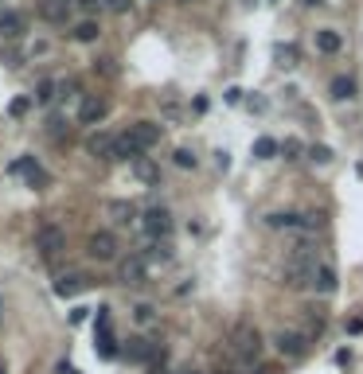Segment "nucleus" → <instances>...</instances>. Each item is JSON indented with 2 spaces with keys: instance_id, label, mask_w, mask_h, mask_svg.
Listing matches in <instances>:
<instances>
[{
  "instance_id": "f257e3e1",
  "label": "nucleus",
  "mask_w": 363,
  "mask_h": 374,
  "mask_svg": "<svg viewBox=\"0 0 363 374\" xmlns=\"http://www.w3.org/2000/svg\"><path fill=\"white\" fill-rule=\"evenodd\" d=\"M230 355H235L238 363H258V355H262V335H258V328L238 324L235 332H230Z\"/></svg>"
},
{
  "instance_id": "f03ea898",
  "label": "nucleus",
  "mask_w": 363,
  "mask_h": 374,
  "mask_svg": "<svg viewBox=\"0 0 363 374\" xmlns=\"http://www.w3.org/2000/svg\"><path fill=\"white\" fill-rule=\"evenodd\" d=\"M313 273H316V266H313V249L304 246L301 254H293V261H289L285 281L293 285V289H304V285H313Z\"/></svg>"
},
{
  "instance_id": "7ed1b4c3",
  "label": "nucleus",
  "mask_w": 363,
  "mask_h": 374,
  "mask_svg": "<svg viewBox=\"0 0 363 374\" xmlns=\"http://www.w3.org/2000/svg\"><path fill=\"white\" fill-rule=\"evenodd\" d=\"M35 249H39L43 258L63 254V249H67V230H63V226H55V223L39 226V230H35Z\"/></svg>"
},
{
  "instance_id": "20e7f679",
  "label": "nucleus",
  "mask_w": 363,
  "mask_h": 374,
  "mask_svg": "<svg viewBox=\"0 0 363 374\" xmlns=\"http://www.w3.org/2000/svg\"><path fill=\"white\" fill-rule=\"evenodd\" d=\"M118 234L113 230H98V234H90V242H86V254H90L94 261H113L118 258Z\"/></svg>"
},
{
  "instance_id": "39448f33",
  "label": "nucleus",
  "mask_w": 363,
  "mask_h": 374,
  "mask_svg": "<svg viewBox=\"0 0 363 374\" xmlns=\"http://www.w3.org/2000/svg\"><path fill=\"white\" fill-rule=\"evenodd\" d=\"M141 226H144L149 238H168V234H172V215L164 207H149L141 215Z\"/></svg>"
},
{
  "instance_id": "423d86ee",
  "label": "nucleus",
  "mask_w": 363,
  "mask_h": 374,
  "mask_svg": "<svg viewBox=\"0 0 363 374\" xmlns=\"http://www.w3.org/2000/svg\"><path fill=\"white\" fill-rule=\"evenodd\" d=\"M106 113H110V101L98 98V94H86V98H82V109H78V121H82V125H98Z\"/></svg>"
},
{
  "instance_id": "0eeeda50",
  "label": "nucleus",
  "mask_w": 363,
  "mask_h": 374,
  "mask_svg": "<svg viewBox=\"0 0 363 374\" xmlns=\"http://www.w3.org/2000/svg\"><path fill=\"white\" fill-rule=\"evenodd\" d=\"M304 347H309V335H304V332H281L278 335V351L285 359H301Z\"/></svg>"
},
{
  "instance_id": "6e6552de",
  "label": "nucleus",
  "mask_w": 363,
  "mask_h": 374,
  "mask_svg": "<svg viewBox=\"0 0 363 374\" xmlns=\"http://www.w3.org/2000/svg\"><path fill=\"white\" fill-rule=\"evenodd\" d=\"M129 137L137 141V149H152V144L161 141V125H152V121H137V125H129Z\"/></svg>"
},
{
  "instance_id": "1a4fd4ad",
  "label": "nucleus",
  "mask_w": 363,
  "mask_h": 374,
  "mask_svg": "<svg viewBox=\"0 0 363 374\" xmlns=\"http://www.w3.org/2000/svg\"><path fill=\"white\" fill-rule=\"evenodd\" d=\"M144 277H149V266H144V258H125L118 269V281L121 285H144Z\"/></svg>"
},
{
  "instance_id": "9d476101",
  "label": "nucleus",
  "mask_w": 363,
  "mask_h": 374,
  "mask_svg": "<svg viewBox=\"0 0 363 374\" xmlns=\"http://www.w3.org/2000/svg\"><path fill=\"white\" fill-rule=\"evenodd\" d=\"M24 27H27L24 12H12V8L0 12V39H20V35H24Z\"/></svg>"
},
{
  "instance_id": "9b49d317",
  "label": "nucleus",
  "mask_w": 363,
  "mask_h": 374,
  "mask_svg": "<svg viewBox=\"0 0 363 374\" xmlns=\"http://www.w3.org/2000/svg\"><path fill=\"white\" fill-rule=\"evenodd\" d=\"M113 141H118V137L113 133H90L86 137V152H90V156H101V160H113Z\"/></svg>"
},
{
  "instance_id": "f8f14e48",
  "label": "nucleus",
  "mask_w": 363,
  "mask_h": 374,
  "mask_svg": "<svg viewBox=\"0 0 363 374\" xmlns=\"http://www.w3.org/2000/svg\"><path fill=\"white\" fill-rule=\"evenodd\" d=\"M39 16L47 20V24H67L70 20V0H43Z\"/></svg>"
},
{
  "instance_id": "ddd939ff",
  "label": "nucleus",
  "mask_w": 363,
  "mask_h": 374,
  "mask_svg": "<svg viewBox=\"0 0 363 374\" xmlns=\"http://www.w3.org/2000/svg\"><path fill=\"white\" fill-rule=\"evenodd\" d=\"M328 94H332V98H336V101H347V98H355V78H352V75H336V78H332V82H328Z\"/></svg>"
},
{
  "instance_id": "4468645a",
  "label": "nucleus",
  "mask_w": 363,
  "mask_h": 374,
  "mask_svg": "<svg viewBox=\"0 0 363 374\" xmlns=\"http://www.w3.org/2000/svg\"><path fill=\"white\" fill-rule=\"evenodd\" d=\"M90 285V277L86 273H70V277H59V285H55V297H75L78 289H86Z\"/></svg>"
},
{
  "instance_id": "2eb2a0df",
  "label": "nucleus",
  "mask_w": 363,
  "mask_h": 374,
  "mask_svg": "<svg viewBox=\"0 0 363 374\" xmlns=\"http://www.w3.org/2000/svg\"><path fill=\"white\" fill-rule=\"evenodd\" d=\"M113 160H141V149H137V141L129 133H121L113 141Z\"/></svg>"
},
{
  "instance_id": "dca6fc26",
  "label": "nucleus",
  "mask_w": 363,
  "mask_h": 374,
  "mask_svg": "<svg viewBox=\"0 0 363 374\" xmlns=\"http://www.w3.org/2000/svg\"><path fill=\"white\" fill-rule=\"evenodd\" d=\"M313 285H316V292H336V269L332 266H316V273H313Z\"/></svg>"
},
{
  "instance_id": "f3484780",
  "label": "nucleus",
  "mask_w": 363,
  "mask_h": 374,
  "mask_svg": "<svg viewBox=\"0 0 363 374\" xmlns=\"http://www.w3.org/2000/svg\"><path fill=\"white\" fill-rule=\"evenodd\" d=\"M110 218H113L118 226H129V223L137 218V207H133V203H125V199H113V203H110Z\"/></svg>"
},
{
  "instance_id": "a211bd4d",
  "label": "nucleus",
  "mask_w": 363,
  "mask_h": 374,
  "mask_svg": "<svg viewBox=\"0 0 363 374\" xmlns=\"http://www.w3.org/2000/svg\"><path fill=\"white\" fill-rule=\"evenodd\" d=\"M316 47H321L324 55H336V51L344 47V39H340V32H332V27H321V32H316Z\"/></svg>"
},
{
  "instance_id": "6ab92c4d",
  "label": "nucleus",
  "mask_w": 363,
  "mask_h": 374,
  "mask_svg": "<svg viewBox=\"0 0 363 374\" xmlns=\"http://www.w3.org/2000/svg\"><path fill=\"white\" fill-rule=\"evenodd\" d=\"M281 152V144L273 141V137H258V141H254V156L258 160H270V156H278Z\"/></svg>"
},
{
  "instance_id": "aec40b11",
  "label": "nucleus",
  "mask_w": 363,
  "mask_h": 374,
  "mask_svg": "<svg viewBox=\"0 0 363 374\" xmlns=\"http://www.w3.org/2000/svg\"><path fill=\"white\" fill-rule=\"evenodd\" d=\"M16 172H24L32 183H47V175H43V168L35 164V160H20V164H16Z\"/></svg>"
},
{
  "instance_id": "412c9836",
  "label": "nucleus",
  "mask_w": 363,
  "mask_h": 374,
  "mask_svg": "<svg viewBox=\"0 0 363 374\" xmlns=\"http://www.w3.org/2000/svg\"><path fill=\"white\" fill-rule=\"evenodd\" d=\"M75 39L78 43H94L98 39V24H94V20H82V24L75 27Z\"/></svg>"
},
{
  "instance_id": "4be33fe9",
  "label": "nucleus",
  "mask_w": 363,
  "mask_h": 374,
  "mask_svg": "<svg viewBox=\"0 0 363 374\" xmlns=\"http://www.w3.org/2000/svg\"><path fill=\"white\" fill-rule=\"evenodd\" d=\"M309 160H313V164H332V149L328 144H313V149H309Z\"/></svg>"
},
{
  "instance_id": "5701e85b",
  "label": "nucleus",
  "mask_w": 363,
  "mask_h": 374,
  "mask_svg": "<svg viewBox=\"0 0 363 374\" xmlns=\"http://www.w3.org/2000/svg\"><path fill=\"white\" fill-rule=\"evenodd\" d=\"M152 316H156V308H152V304H137V308H133V320H137V324H152Z\"/></svg>"
},
{
  "instance_id": "b1692460",
  "label": "nucleus",
  "mask_w": 363,
  "mask_h": 374,
  "mask_svg": "<svg viewBox=\"0 0 363 374\" xmlns=\"http://www.w3.org/2000/svg\"><path fill=\"white\" fill-rule=\"evenodd\" d=\"M137 175H141L144 183H156V175H161V172H156V168H152L149 160H137Z\"/></svg>"
},
{
  "instance_id": "393cba45",
  "label": "nucleus",
  "mask_w": 363,
  "mask_h": 374,
  "mask_svg": "<svg viewBox=\"0 0 363 374\" xmlns=\"http://www.w3.org/2000/svg\"><path fill=\"white\" fill-rule=\"evenodd\" d=\"M278 58H281V67H293V63H297V58H301V55H297V47H289V43H281V47H278Z\"/></svg>"
},
{
  "instance_id": "a878e982",
  "label": "nucleus",
  "mask_w": 363,
  "mask_h": 374,
  "mask_svg": "<svg viewBox=\"0 0 363 374\" xmlns=\"http://www.w3.org/2000/svg\"><path fill=\"white\" fill-rule=\"evenodd\" d=\"M51 98H55V82L47 78V82H39V94H35V101H39V106H47Z\"/></svg>"
},
{
  "instance_id": "bb28decb",
  "label": "nucleus",
  "mask_w": 363,
  "mask_h": 374,
  "mask_svg": "<svg viewBox=\"0 0 363 374\" xmlns=\"http://www.w3.org/2000/svg\"><path fill=\"white\" fill-rule=\"evenodd\" d=\"M149 258H156V261H168V258H172V249L164 246V242H152V246H149Z\"/></svg>"
},
{
  "instance_id": "cd10ccee",
  "label": "nucleus",
  "mask_w": 363,
  "mask_h": 374,
  "mask_svg": "<svg viewBox=\"0 0 363 374\" xmlns=\"http://www.w3.org/2000/svg\"><path fill=\"white\" fill-rule=\"evenodd\" d=\"M27 109H32V98H16V101H12V117H24Z\"/></svg>"
},
{
  "instance_id": "c85d7f7f",
  "label": "nucleus",
  "mask_w": 363,
  "mask_h": 374,
  "mask_svg": "<svg viewBox=\"0 0 363 374\" xmlns=\"http://www.w3.org/2000/svg\"><path fill=\"white\" fill-rule=\"evenodd\" d=\"M176 164H180V168H195V156H192L187 149H176Z\"/></svg>"
},
{
  "instance_id": "c756f323",
  "label": "nucleus",
  "mask_w": 363,
  "mask_h": 374,
  "mask_svg": "<svg viewBox=\"0 0 363 374\" xmlns=\"http://www.w3.org/2000/svg\"><path fill=\"white\" fill-rule=\"evenodd\" d=\"M133 0H106V8H113V12H125Z\"/></svg>"
},
{
  "instance_id": "7c9ffc66",
  "label": "nucleus",
  "mask_w": 363,
  "mask_h": 374,
  "mask_svg": "<svg viewBox=\"0 0 363 374\" xmlns=\"http://www.w3.org/2000/svg\"><path fill=\"white\" fill-rule=\"evenodd\" d=\"M98 4H101V0H78V8H82V12H98Z\"/></svg>"
},
{
  "instance_id": "2f4dec72",
  "label": "nucleus",
  "mask_w": 363,
  "mask_h": 374,
  "mask_svg": "<svg viewBox=\"0 0 363 374\" xmlns=\"http://www.w3.org/2000/svg\"><path fill=\"white\" fill-rule=\"evenodd\" d=\"M227 101H230V106H235V101H242V90H238V86H230V90H227Z\"/></svg>"
},
{
  "instance_id": "473e14b6",
  "label": "nucleus",
  "mask_w": 363,
  "mask_h": 374,
  "mask_svg": "<svg viewBox=\"0 0 363 374\" xmlns=\"http://www.w3.org/2000/svg\"><path fill=\"white\" fill-rule=\"evenodd\" d=\"M281 152H289V156H297V152H301V144H297V141H285V144H281Z\"/></svg>"
},
{
  "instance_id": "72a5a7b5",
  "label": "nucleus",
  "mask_w": 363,
  "mask_h": 374,
  "mask_svg": "<svg viewBox=\"0 0 363 374\" xmlns=\"http://www.w3.org/2000/svg\"><path fill=\"white\" fill-rule=\"evenodd\" d=\"M347 332H352V335H359V332H363V320H347Z\"/></svg>"
},
{
  "instance_id": "f704fd0d",
  "label": "nucleus",
  "mask_w": 363,
  "mask_h": 374,
  "mask_svg": "<svg viewBox=\"0 0 363 374\" xmlns=\"http://www.w3.org/2000/svg\"><path fill=\"white\" fill-rule=\"evenodd\" d=\"M301 4H304V8H316V4H321V0H301Z\"/></svg>"
},
{
  "instance_id": "c9c22d12",
  "label": "nucleus",
  "mask_w": 363,
  "mask_h": 374,
  "mask_svg": "<svg viewBox=\"0 0 363 374\" xmlns=\"http://www.w3.org/2000/svg\"><path fill=\"white\" fill-rule=\"evenodd\" d=\"M180 4H192V0H180Z\"/></svg>"
},
{
  "instance_id": "e433bc0d",
  "label": "nucleus",
  "mask_w": 363,
  "mask_h": 374,
  "mask_svg": "<svg viewBox=\"0 0 363 374\" xmlns=\"http://www.w3.org/2000/svg\"><path fill=\"white\" fill-rule=\"evenodd\" d=\"M192 374H195V370H192Z\"/></svg>"
}]
</instances>
